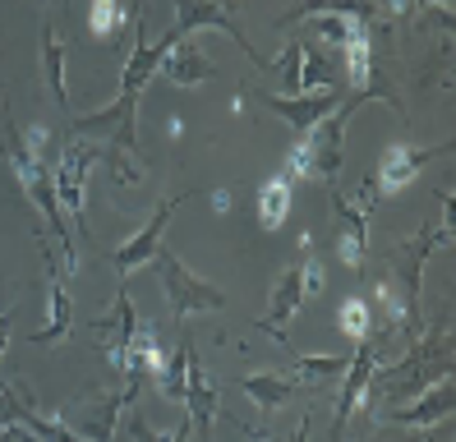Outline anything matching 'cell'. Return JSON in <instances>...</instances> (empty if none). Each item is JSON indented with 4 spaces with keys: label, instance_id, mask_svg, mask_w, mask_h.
Returning <instances> with one entry per match:
<instances>
[{
    "label": "cell",
    "instance_id": "8992f818",
    "mask_svg": "<svg viewBox=\"0 0 456 442\" xmlns=\"http://www.w3.org/2000/svg\"><path fill=\"white\" fill-rule=\"evenodd\" d=\"M152 267H157L162 291H167V304H171V318L175 323L194 318V314H217L222 304H226V291L203 282L199 272H190V263H184L180 254H171V249H157Z\"/></svg>",
    "mask_w": 456,
    "mask_h": 442
},
{
    "label": "cell",
    "instance_id": "d6a6232c",
    "mask_svg": "<svg viewBox=\"0 0 456 442\" xmlns=\"http://www.w3.org/2000/svg\"><path fill=\"white\" fill-rule=\"evenodd\" d=\"M10 327H14V309H0V364H5V346H10ZM5 373V369H0Z\"/></svg>",
    "mask_w": 456,
    "mask_h": 442
},
{
    "label": "cell",
    "instance_id": "44dd1931",
    "mask_svg": "<svg viewBox=\"0 0 456 442\" xmlns=\"http://www.w3.org/2000/svg\"><path fill=\"white\" fill-rule=\"evenodd\" d=\"M240 392H245L258 410H277L300 392V373H277V369H258L240 378Z\"/></svg>",
    "mask_w": 456,
    "mask_h": 442
},
{
    "label": "cell",
    "instance_id": "cb8c5ba5",
    "mask_svg": "<svg viewBox=\"0 0 456 442\" xmlns=\"http://www.w3.org/2000/svg\"><path fill=\"white\" fill-rule=\"evenodd\" d=\"M290 189H295L290 176H273L267 184H258V193H254V217H258L263 231H277L281 221L290 217Z\"/></svg>",
    "mask_w": 456,
    "mask_h": 442
},
{
    "label": "cell",
    "instance_id": "52a82bcc",
    "mask_svg": "<svg viewBox=\"0 0 456 442\" xmlns=\"http://www.w3.org/2000/svg\"><path fill=\"white\" fill-rule=\"evenodd\" d=\"M102 143L93 138H74L65 134L61 157L51 166V184H56V203L65 212V221H84V193H88V166L97 161Z\"/></svg>",
    "mask_w": 456,
    "mask_h": 442
},
{
    "label": "cell",
    "instance_id": "e0dca14e",
    "mask_svg": "<svg viewBox=\"0 0 456 442\" xmlns=\"http://www.w3.org/2000/svg\"><path fill=\"white\" fill-rule=\"evenodd\" d=\"M134 327H139V314H134V299L129 291L120 286L116 291V309L106 314V318H93V332H97V341L106 350V359H111V369H129V341H134Z\"/></svg>",
    "mask_w": 456,
    "mask_h": 442
},
{
    "label": "cell",
    "instance_id": "30bf717a",
    "mask_svg": "<svg viewBox=\"0 0 456 442\" xmlns=\"http://www.w3.org/2000/svg\"><path fill=\"white\" fill-rule=\"evenodd\" d=\"M373 369H379V355H373V341L364 337L351 355V364H346V373H341V392H337V410H332V442H346V424L364 410Z\"/></svg>",
    "mask_w": 456,
    "mask_h": 442
},
{
    "label": "cell",
    "instance_id": "836d02e7",
    "mask_svg": "<svg viewBox=\"0 0 456 442\" xmlns=\"http://www.w3.org/2000/svg\"><path fill=\"white\" fill-rule=\"evenodd\" d=\"M419 5H447V0H415V10H419Z\"/></svg>",
    "mask_w": 456,
    "mask_h": 442
},
{
    "label": "cell",
    "instance_id": "484cf974",
    "mask_svg": "<svg viewBox=\"0 0 456 442\" xmlns=\"http://www.w3.org/2000/svg\"><path fill=\"white\" fill-rule=\"evenodd\" d=\"M190 355H194V346H190V337H180L171 350H167V359H162V369H157L152 378H157V392H162L171 405H180L184 401V373H190Z\"/></svg>",
    "mask_w": 456,
    "mask_h": 442
},
{
    "label": "cell",
    "instance_id": "ac0fdd59",
    "mask_svg": "<svg viewBox=\"0 0 456 442\" xmlns=\"http://www.w3.org/2000/svg\"><path fill=\"white\" fill-rule=\"evenodd\" d=\"M180 42V33L175 28H167L162 37H152V42H143V37H134V51H129V61H125V74H120V97H143V88H148V78L162 70V61H167V51Z\"/></svg>",
    "mask_w": 456,
    "mask_h": 442
},
{
    "label": "cell",
    "instance_id": "83f0119b",
    "mask_svg": "<svg viewBox=\"0 0 456 442\" xmlns=\"http://www.w3.org/2000/svg\"><path fill=\"white\" fill-rule=\"evenodd\" d=\"M323 88H337L332 51L318 46V42H305V55H300V93H323Z\"/></svg>",
    "mask_w": 456,
    "mask_h": 442
},
{
    "label": "cell",
    "instance_id": "4fadbf2b",
    "mask_svg": "<svg viewBox=\"0 0 456 442\" xmlns=\"http://www.w3.org/2000/svg\"><path fill=\"white\" fill-rule=\"evenodd\" d=\"M263 110H273L277 120H286L295 134H305V129H314L323 116H332L337 110V102H341V88H323V93H295V97H281V93H254V88H245Z\"/></svg>",
    "mask_w": 456,
    "mask_h": 442
},
{
    "label": "cell",
    "instance_id": "f1b7e54d",
    "mask_svg": "<svg viewBox=\"0 0 456 442\" xmlns=\"http://www.w3.org/2000/svg\"><path fill=\"white\" fill-rule=\"evenodd\" d=\"M300 55H305V37H286V46L263 65V74L281 78L286 88H290V93H281V97H295V93H300Z\"/></svg>",
    "mask_w": 456,
    "mask_h": 442
},
{
    "label": "cell",
    "instance_id": "d6986e66",
    "mask_svg": "<svg viewBox=\"0 0 456 442\" xmlns=\"http://www.w3.org/2000/svg\"><path fill=\"white\" fill-rule=\"evenodd\" d=\"M184 410V420H190V433H199V438H208V429L217 424V410H222V392L208 382V373H203V364H199V355H190V373H184V401H180Z\"/></svg>",
    "mask_w": 456,
    "mask_h": 442
},
{
    "label": "cell",
    "instance_id": "f546056e",
    "mask_svg": "<svg viewBox=\"0 0 456 442\" xmlns=\"http://www.w3.org/2000/svg\"><path fill=\"white\" fill-rule=\"evenodd\" d=\"M346 364H351V355H295V369H300V378H309V382L341 378Z\"/></svg>",
    "mask_w": 456,
    "mask_h": 442
},
{
    "label": "cell",
    "instance_id": "5bb4252c",
    "mask_svg": "<svg viewBox=\"0 0 456 442\" xmlns=\"http://www.w3.org/2000/svg\"><path fill=\"white\" fill-rule=\"evenodd\" d=\"M452 410H456V392H452V378H443L434 387H424L419 397H411L406 405H383L379 420L396 429H438L452 420Z\"/></svg>",
    "mask_w": 456,
    "mask_h": 442
},
{
    "label": "cell",
    "instance_id": "ffe728a7",
    "mask_svg": "<svg viewBox=\"0 0 456 442\" xmlns=\"http://www.w3.org/2000/svg\"><path fill=\"white\" fill-rule=\"evenodd\" d=\"M314 14H346V19H355V23H387L383 14H379V5L373 0H295V5L277 19V28H290V23H305V19H314Z\"/></svg>",
    "mask_w": 456,
    "mask_h": 442
},
{
    "label": "cell",
    "instance_id": "277c9868",
    "mask_svg": "<svg viewBox=\"0 0 456 442\" xmlns=\"http://www.w3.org/2000/svg\"><path fill=\"white\" fill-rule=\"evenodd\" d=\"M438 208H443L438 221H424L415 235H406L401 244H392V267H387V276H392L396 291H401V309H406V318H411L415 332H424V314H419L424 267H428V258L438 254V244L452 240V193H443Z\"/></svg>",
    "mask_w": 456,
    "mask_h": 442
},
{
    "label": "cell",
    "instance_id": "9c48e42d",
    "mask_svg": "<svg viewBox=\"0 0 456 442\" xmlns=\"http://www.w3.org/2000/svg\"><path fill=\"white\" fill-rule=\"evenodd\" d=\"M447 157H452V143H438V148L392 143V148H383L379 166H373V180H369L373 199H387V193H401L406 184H415V180H419V171H424L428 161H447Z\"/></svg>",
    "mask_w": 456,
    "mask_h": 442
},
{
    "label": "cell",
    "instance_id": "3957f363",
    "mask_svg": "<svg viewBox=\"0 0 456 442\" xmlns=\"http://www.w3.org/2000/svg\"><path fill=\"white\" fill-rule=\"evenodd\" d=\"M364 102H369L364 93L341 97L332 116H323L314 129H305V138L290 148L286 171H281V176H290V180H318L323 189H328V184H337L341 161H346V129H351L355 110H360Z\"/></svg>",
    "mask_w": 456,
    "mask_h": 442
},
{
    "label": "cell",
    "instance_id": "4dcf8cb0",
    "mask_svg": "<svg viewBox=\"0 0 456 442\" xmlns=\"http://www.w3.org/2000/svg\"><path fill=\"white\" fill-rule=\"evenodd\" d=\"M337 323H341V332H346V337H355V341L373 337V309H369V304H364V295H355V299H346L341 309H337Z\"/></svg>",
    "mask_w": 456,
    "mask_h": 442
},
{
    "label": "cell",
    "instance_id": "d4e9b609",
    "mask_svg": "<svg viewBox=\"0 0 456 442\" xmlns=\"http://www.w3.org/2000/svg\"><path fill=\"white\" fill-rule=\"evenodd\" d=\"M97 161L106 166V176H111V184L120 189H148V171L139 161V148H116V143H102Z\"/></svg>",
    "mask_w": 456,
    "mask_h": 442
},
{
    "label": "cell",
    "instance_id": "7402d4cb",
    "mask_svg": "<svg viewBox=\"0 0 456 442\" xmlns=\"http://www.w3.org/2000/svg\"><path fill=\"white\" fill-rule=\"evenodd\" d=\"M157 74H167V83H175V88H199V83L212 78V61L190 37V42H175L167 51V61H162V70H157Z\"/></svg>",
    "mask_w": 456,
    "mask_h": 442
},
{
    "label": "cell",
    "instance_id": "2e32d148",
    "mask_svg": "<svg viewBox=\"0 0 456 442\" xmlns=\"http://www.w3.org/2000/svg\"><path fill=\"white\" fill-rule=\"evenodd\" d=\"M328 199L337 208V254L346 258V267L360 276L364 263H369V212L360 203H351V199H341L337 184H328Z\"/></svg>",
    "mask_w": 456,
    "mask_h": 442
},
{
    "label": "cell",
    "instance_id": "5b68a950",
    "mask_svg": "<svg viewBox=\"0 0 456 442\" xmlns=\"http://www.w3.org/2000/svg\"><path fill=\"white\" fill-rule=\"evenodd\" d=\"M143 392V382H120V387H93V392H84L78 401H69L56 420L78 433L84 442H116V429H120V414L125 405H134Z\"/></svg>",
    "mask_w": 456,
    "mask_h": 442
},
{
    "label": "cell",
    "instance_id": "4316f807",
    "mask_svg": "<svg viewBox=\"0 0 456 442\" xmlns=\"http://www.w3.org/2000/svg\"><path fill=\"white\" fill-rule=\"evenodd\" d=\"M369 23H355V19H346V14H314V28H309V42L318 46H328V51H346L360 33H364ZM379 28V23H373Z\"/></svg>",
    "mask_w": 456,
    "mask_h": 442
},
{
    "label": "cell",
    "instance_id": "7a4b0ae2",
    "mask_svg": "<svg viewBox=\"0 0 456 442\" xmlns=\"http://www.w3.org/2000/svg\"><path fill=\"white\" fill-rule=\"evenodd\" d=\"M0 148H5V161H10V171L23 189V199H28L42 217V226L46 235L61 244V258H65V272L74 276V240H69V221L56 203V184H51V166L37 157V148H28V138L19 134L14 116H5V129H0Z\"/></svg>",
    "mask_w": 456,
    "mask_h": 442
},
{
    "label": "cell",
    "instance_id": "603a6c76",
    "mask_svg": "<svg viewBox=\"0 0 456 442\" xmlns=\"http://www.w3.org/2000/svg\"><path fill=\"white\" fill-rule=\"evenodd\" d=\"M42 74H46V88L51 97L61 102V110L69 116V88H65V37L56 33V23H46L42 28Z\"/></svg>",
    "mask_w": 456,
    "mask_h": 442
},
{
    "label": "cell",
    "instance_id": "7c38bea8",
    "mask_svg": "<svg viewBox=\"0 0 456 442\" xmlns=\"http://www.w3.org/2000/svg\"><path fill=\"white\" fill-rule=\"evenodd\" d=\"M194 193H199V189L180 193V199H162V203H157V212L143 221V231H139V235H129V240L116 249V254H111V267L120 272V282H129V276L139 272L143 263H152V258H157V249H162V231H167V221L175 217V208H180L184 199H194Z\"/></svg>",
    "mask_w": 456,
    "mask_h": 442
},
{
    "label": "cell",
    "instance_id": "e575fe53",
    "mask_svg": "<svg viewBox=\"0 0 456 442\" xmlns=\"http://www.w3.org/2000/svg\"><path fill=\"white\" fill-rule=\"evenodd\" d=\"M217 5H226V10H235V0H217Z\"/></svg>",
    "mask_w": 456,
    "mask_h": 442
},
{
    "label": "cell",
    "instance_id": "8fae6325",
    "mask_svg": "<svg viewBox=\"0 0 456 442\" xmlns=\"http://www.w3.org/2000/svg\"><path fill=\"white\" fill-rule=\"evenodd\" d=\"M175 33H180V42H190L194 33H203V28H222V33L249 55V61L263 70L267 65V55H258L254 46H249V37L240 33V23H235V14L226 10V5H217V0H175Z\"/></svg>",
    "mask_w": 456,
    "mask_h": 442
},
{
    "label": "cell",
    "instance_id": "d590c367",
    "mask_svg": "<svg viewBox=\"0 0 456 442\" xmlns=\"http://www.w3.org/2000/svg\"><path fill=\"white\" fill-rule=\"evenodd\" d=\"M258 442H281V438H267V433H263V438H258Z\"/></svg>",
    "mask_w": 456,
    "mask_h": 442
},
{
    "label": "cell",
    "instance_id": "9a60e30c",
    "mask_svg": "<svg viewBox=\"0 0 456 442\" xmlns=\"http://www.w3.org/2000/svg\"><path fill=\"white\" fill-rule=\"evenodd\" d=\"M309 299V286H305V263L295 258L277 282H273V295H267V314L254 323V332H267V337L273 341H281V346H290V337H286V323L295 318V309H300V304Z\"/></svg>",
    "mask_w": 456,
    "mask_h": 442
},
{
    "label": "cell",
    "instance_id": "1f68e13d",
    "mask_svg": "<svg viewBox=\"0 0 456 442\" xmlns=\"http://www.w3.org/2000/svg\"><path fill=\"white\" fill-rule=\"evenodd\" d=\"M125 23H129V14H120L116 0H97V5H93V33L102 42H116L125 33Z\"/></svg>",
    "mask_w": 456,
    "mask_h": 442
},
{
    "label": "cell",
    "instance_id": "6da1fadb",
    "mask_svg": "<svg viewBox=\"0 0 456 442\" xmlns=\"http://www.w3.org/2000/svg\"><path fill=\"white\" fill-rule=\"evenodd\" d=\"M443 378H452V309L443 314L438 327H424L392 364L373 369L369 392L379 397V410L383 405H406L411 397H419L424 387H434Z\"/></svg>",
    "mask_w": 456,
    "mask_h": 442
},
{
    "label": "cell",
    "instance_id": "ba28073f",
    "mask_svg": "<svg viewBox=\"0 0 456 442\" xmlns=\"http://www.w3.org/2000/svg\"><path fill=\"white\" fill-rule=\"evenodd\" d=\"M65 134L93 138V143H116V148H139V97H116L102 110L69 116Z\"/></svg>",
    "mask_w": 456,
    "mask_h": 442
}]
</instances>
